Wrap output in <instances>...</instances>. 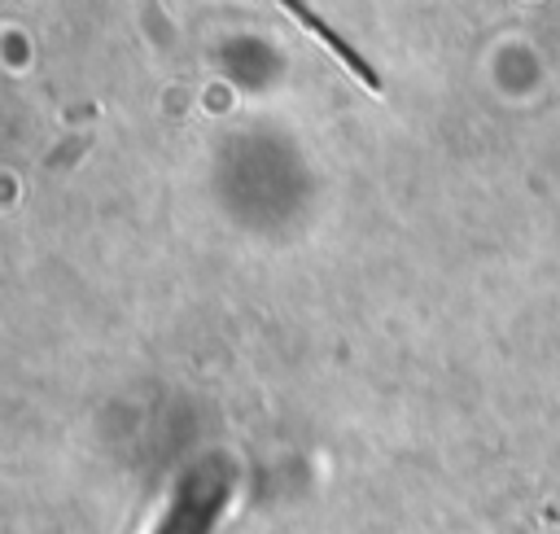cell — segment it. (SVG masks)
<instances>
[{"label": "cell", "instance_id": "cell-1", "mask_svg": "<svg viewBox=\"0 0 560 534\" xmlns=\"http://www.w3.org/2000/svg\"><path fill=\"white\" fill-rule=\"evenodd\" d=\"M276 4H280V9H284V13H289L306 35H315V39H319V44H324V48H328V53H332V57H337V61H341V66H346V70H350L368 92H381V74H376V66H372V61H368V57H363V53H359L341 31H337V26H328V22H324L306 0H276Z\"/></svg>", "mask_w": 560, "mask_h": 534}]
</instances>
